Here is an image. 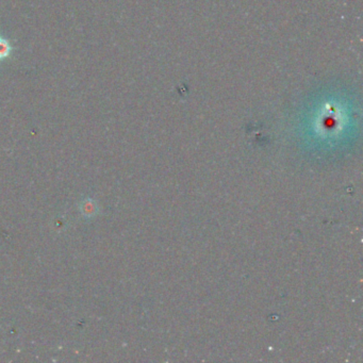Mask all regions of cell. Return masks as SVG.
<instances>
[{
  "instance_id": "1",
  "label": "cell",
  "mask_w": 363,
  "mask_h": 363,
  "mask_svg": "<svg viewBox=\"0 0 363 363\" xmlns=\"http://www.w3.org/2000/svg\"><path fill=\"white\" fill-rule=\"evenodd\" d=\"M13 47L10 44L9 40L0 35V60H6L10 57Z\"/></svg>"
}]
</instances>
